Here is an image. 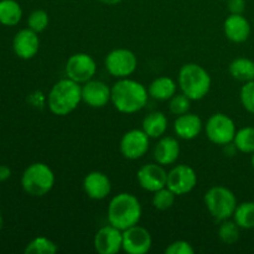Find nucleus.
Segmentation results:
<instances>
[{"instance_id": "nucleus-1", "label": "nucleus", "mask_w": 254, "mask_h": 254, "mask_svg": "<svg viewBox=\"0 0 254 254\" xmlns=\"http://www.w3.org/2000/svg\"><path fill=\"white\" fill-rule=\"evenodd\" d=\"M149 92L145 87L134 79L119 78L112 87V103L121 113L133 114L145 107Z\"/></svg>"}, {"instance_id": "nucleus-2", "label": "nucleus", "mask_w": 254, "mask_h": 254, "mask_svg": "<svg viewBox=\"0 0 254 254\" xmlns=\"http://www.w3.org/2000/svg\"><path fill=\"white\" fill-rule=\"evenodd\" d=\"M141 218V205L138 198L128 192L114 196L108 205V221L112 226L124 231L138 225Z\"/></svg>"}, {"instance_id": "nucleus-3", "label": "nucleus", "mask_w": 254, "mask_h": 254, "mask_svg": "<svg viewBox=\"0 0 254 254\" xmlns=\"http://www.w3.org/2000/svg\"><path fill=\"white\" fill-rule=\"evenodd\" d=\"M82 101V87L71 78H64L54 84L49 94V108L56 116H67Z\"/></svg>"}, {"instance_id": "nucleus-4", "label": "nucleus", "mask_w": 254, "mask_h": 254, "mask_svg": "<svg viewBox=\"0 0 254 254\" xmlns=\"http://www.w3.org/2000/svg\"><path fill=\"white\" fill-rule=\"evenodd\" d=\"M179 86L191 101H200L210 92L211 77L200 64H186L179 72Z\"/></svg>"}, {"instance_id": "nucleus-5", "label": "nucleus", "mask_w": 254, "mask_h": 254, "mask_svg": "<svg viewBox=\"0 0 254 254\" xmlns=\"http://www.w3.org/2000/svg\"><path fill=\"white\" fill-rule=\"evenodd\" d=\"M54 184V171L44 163L32 164L22 174V189L30 196H35V197L45 196L52 190Z\"/></svg>"}, {"instance_id": "nucleus-6", "label": "nucleus", "mask_w": 254, "mask_h": 254, "mask_svg": "<svg viewBox=\"0 0 254 254\" xmlns=\"http://www.w3.org/2000/svg\"><path fill=\"white\" fill-rule=\"evenodd\" d=\"M205 205L215 220L225 221L233 217L237 207V198L230 189L213 186L205 193Z\"/></svg>"}, {"instance_id": "nucleus-7", "label": "nucleus", "mask_w": 254, "mask_h": 254, "mask_svg": "<svg viewBox=\"0 0 254 254\" xmlns=\"http://www.w3.org/2000/svg\"><path fill=\"white\" fill-rule=\"evenodd\" d=\"M236 133L235 122L223 113L212 114L206 123V135L217 145H228L232 143Z\"/></svg>"}, {"instance_id": "nucleus-8", "label": "nucleus", "mask_w": 254, "mask_h": 254, "mask_svg": "<svg viewBox=\"0 0 254 254\" xmlns=\"http://www.w3.org/2000/svg\"><path fill=\"white\" fill-rule=\"evenodd\" d=\"M106 68L117 78H127L138 66V60L133 51L128 49H117L109 52L106 57Z\"/></svg>"}, {"instance_id": "nucleus-9", "label": "nucleus", "mask_w": 254, "mask_h": 254, "mask_svg": "<svg viewBox=\"0 0 254 254\" xmlns=\"http://www.w3.org/2000/svg\"><path fill=\"white\" fill-rule=\"evenodd\" d=\"M96 72V61L92 59L91 55L83 52L72 55L66 64L67 77L79 84L91 81Z\"/></svg>"}, {"instance_id": "nucleus-10", "label": "nucleus", "mask_w": 254, "mask_h": 254, "mask_svg": "<svg viewBox=\"0 0 254 254\" xmlns=\"http://www.w3.org/2000/svg\"><path fill=\"white\" fill-rule=\"evenodd\" d=\"M197 175L189 165H178L168 174V186L176 196L186 195L195 189Z\"/></svg>"}, {"instance_id": "nucleus-11", "label": "nucleus", "mask_w": 254, "mask_h": 254, "mask_svg": "<svg viewBox=\"0 0 254 254\" xmlns=\"http://www.w3.org/2000/svg\"><path fill=\"white\" fill-rule=\"evenodd\" d=\"M153 238L141 226H131L123 231V251L128 254H145L150 251Z\"/></svg>"}, {"instance_id": "nucleus-12", "label": "nucleus", "mask_w": 254, "mask_h": 254, "mask_svg": "<svg viewBox=\"0 0 254 254\" xmlns=\"http://www.w3.org/2000/svg\"><path fill=\"white\" fill-rule=\"evenodd\" d=\"M149 136L143 129L127 131L121 140V151L129 160H136L146 154L149 149Z\"/></svg>"}, {"instance_id": "nucleus-13", "label": "nucleus", "mask_w": 254, "mask_h": 254, "mask_svg": "<svg viewBox=\"0 0 254 254\" xmlns=\"http://www.w3.org/2000/svg\"><path fill=\"white\" fill-rule=\"evenodd\" d=\"M94 250L99 254H116L123 250V231L109 223L94 236Z\"/></svg>"}, {"instance_id": "nucleus-14", "label": "nucleus", "mask_w": 254, "mask_h": 254, "mask_svg": "<svg viewBox=\"0 0 254 254\" xmlns=\"http://www.w3.org/2000/svg\"><path fill=\"white\" fill-rule=\"evenodd\" d=\"M138 183L144 190L155 192L168 184V173L160 164H148L141 166L136 174Z\"/></svg>"}, {"instance_id": "nucleus-15", "label": "nucleus", "mask_w": 254, "mask_h": 254, "mask_svg": "<svg viewBox=\"0 0 254 254\" xmlns=\"http://www.w3.org/2000/svg\"><path fill=\"white\" fill-rule=\"evenodd\" d=\"M112 98V88L104 82L91 81L82 86V101L92 108H103Z\"/></svg>"}, {"instance_id": "nucleus-16", "label": "nucleus", "mask_w": 254, "mask_h": 254, "mask_svg": "<svg viewBox=\"0 0 254 254\" xmlns=\"http://www.w3.org/2000/svg\"><path fill=\"white\" fill-rule=\"evenodd\" d=\"M14 52L22 60H30L39 52L40 40L37 32L31 29L20 30L12 41Z\"/></svg>"}, {"instance_id": "nucleus-17", "label": "nucleus", "mask_w": 254, "mask_h": 254, "mask_svg": "<svg viewBox=\"0 0 254 254\" xmlns=\"http://www.w3.org/2000/svg\"><path fill=\"white\" fill-rule=\"evenodd\" d=\"M83 190L92 200H103L112 191L111 180L103 173L92 171L84 178Z\"/></svg>"}, {"instance_id": "nucleus-18", "label": "nucleus", "mask_w": 254, "mask_h": 254, "mask_svg": "<svg viewBox=\"0 0 254 254\" xmlns=\"http://www.w3.org/2000/svg\"><path fill=\"white\" fill-rule=\"evenodd\" d=\"M225 35L232 42L247 41L251 35V24L243 14H231L223 24Z\"/></svg>"}, {"instance_id": "nucleus-19", "label": "nucleus", "mask_w": 254, "mask_h": 254, "mask_svg": "<svg viewBox=\"0 0 254 254\" xmlns=\"http://www.w3.org/2000/svg\"><path fill=\"white\" fill-rule=\"evenodd\" d=\"M202 129V121L198 116L193 113H185L178 116L174 123V130L178 134L179 138L191 140L195 139Z\"/></svg>"}, {"instance_id": "nucleus-20", "label": "nucleus", "mask_w": 254, "mask_h": 254, "mask_svg": "<svg viewBox=\"0 0 254 254\" xmlns=\"http://www.w3.org/2000/svg\"><path fill=\"white\" fill-rule=\"evenodd\" d=\"M180 155V144L173 136H164L158 141L154 150V159L160 165H170Z\"/></svg>"}, {"instance_id": "nucleus-21", "label": "nucleus", "mask_w": 254, "mask_h": 254, "mask_svg": "<svg viewBox=\"0 0 254 254\" xmlns=\"http://www.w3.org/2000/svg\"><path fill=\"white\" fill-rule=\"evenodd\" d=\"M149 96L158 101H168L176 94V83L170 77H159L149 86Z\"/></svg>"}, {"instance_id": "nucleus-22", "label": "nucleus", "mask_w": 254, "mask_h": 254, "mask_svg": "<svg viewBox=\"0 0 254 254\" xmlns=\"http://www.w3.org/2000/svg\"><path fill=\"white\" fill-rule=\"evenodd\" d=\"M168 129V118L161 112H153L143 121V130L149 138H160Z\"/></svg>"}, {"instance_id": "nucleus-23", "label": "nucleus", "mask_w": 254, "mask_h": 254, "mask_svg": "<svg viewBox=\"0 0 254 254\" xmlns=\"http://www.w3.org/2000/svg\"><path fill=\"white\" fill-rule=\"evenodd\" d=\"M230 73L240 82H250L254 79V62L246 57H238L230 64Z\"/></svg>"}, {"instance_id": "nucleus-24", "label": "nucleus", "mask_w": 254, "mask_h": 254, "mask_svg": "<svg viewBox=\"0 0 254 254\" xmlns=\"http://www.w3.org/2000/svg\"><path fill=\"white\" fill-rule=\"evenodd\" d=\"M22 16V9L15 0L0 1V22L5 26H14L19 24Z\"/></svg>"}, {"instance_id": "nucleus-25", "label": "nucleus", "mask_w": 254, "mask_h": 254, "mask_svg": "<svg viewBox=\"0 0 254 254\" xmlns=\"http://www.w3.org/2000/svg\"><path fill=\"white\" fill-rule=\"evenodd\" d=\"M233 220L243 230H252L254 228V202L248 201L237 205Z\"/></svg>"}, {"instance_id": "nucleus-26", "label": "nucleus", "mask_w": 254, "mask_h": 254, "mask_svg": "<svg viewBox=\"0 0 254 254\" xmlns=\"http://www.w3.org/2000/svg\"><path fill=\"white\" fill-rule=\"evenodd\" d=\"M236 149L246 154L254 153V128L253 127H246L240 129L236 133L233 139Z\"/></svg>"}, {"instance_id": "nucleus-27", "label": "nucleus", "mask_w": 254, "mask_h": 254, "mask_svg": "<svg viewBox=\"0 0 254 254\" xmlns=\"http://www.w3.org/2000/svg\"><path fill=\"white\" fill-rule=\"evenodd\" d=\"M59 251L55 242L46 237H36L25 248L26 254H55Z\"/></svg>"}, {"instance_id": "nucleus-28", "label": "nucleus", "mask_w": 254, "mask_h": 254, "mask_svg": "<svg viewBox=\"0 0 254 254\" xmlns=\"http://www.w3.org/2000/svg\"><path fill=\"white\" fill-rule=\"evenodd\" d=\"M240 226L233 221L225 220L222 221L220 230H218V236L221 241L226 245H233L240 240Z\"/></svg>"}, {"instance_id": "nucleus-29", "label": "nucleus", "mask_w": 254, "mask_h": 254, "mask_svg": "<svg viewBox=\"0 0 254 254\" xmlns=\"http://www.w3.org/2000/svg\"><path fill=\"white\" fill-rule=\"evenodd\" d=\"M176 195L168 188L160 189V190L155 191L153 196V205L154 207L158 208L160 211L169 210V208L173 207L174 202H175Z\"/></svg>"}, {"instance_id": "nucleus-30", "label": "nucleus", "mask_w": 254, "mask_h": 254, "mask_svg": "<svg viewBox=\"0 0 254 254\" xmlns=\"http://www.w3.org/2000/svg\"><path fill=\"white\" fill-rule=\"evenodd\" d=\"M49 14L45 10H35L27 19V25H29V29L34 30L35 32L39 34L49 26Z\"/></svg>"}, {"instance_id": "nucleus-31", "label": "nucleus", "mask_w": 254, "mask_h": 254, "mask_svg": "<svg viewBox=\"0 0 254 254\" xmlns=\"http://www.w3.org/2000/svg\"><path fill=\"white\" fill-rule=\"evenodd\" d=\"M191 99L184 93L175 94L170 99V112L175 116H181V114L188 113L191 107Z\"/></svg>"}, {"instance_id": "nucleus-32", "label": "nucleus", "mask_w": 254, "mask_h": 254, "mask_svg": "<svg viewBox=\"0 0 254 254\" xmlns=\"http://www.w3.org/2000/svg\"><path fill=\"white\" fill-rule=\"evenodd\" d=\"M241 102L245 109L250 113L254 114V79L246 82L241 89Z\"/></svg>"}, {"instance_id": "nucleus-33", "label": "nucleus", "mask_w": 254, "mask_h": 254, "mask_svg": "<svg viewBox=\"0 0 254 254\" xmlns=\"http://www.w3.org/2000/svg\"><path fill=\"white\" fill-rule=\"evenodd\" d=\"M195 250L186 241H176L165 250L166 254H193Z\"/></svg>"}, {"instance_id": "nucleus-34", "label": "nucleus", "mask_w": 254, "mask_h": 254, "mask_svg": "<svg viewBox=\"0 0 254 254\" xmlns=\"http://www.w3.org/2000/svg\"><path fill=\"white\" fill-rule=\"evenodd\" d=\"M228 10L231 14H243L246 10L245 0H228Z\"/></svg>"}, {"instance_id": "nucleus-35", "label": "nucleus", "mask_w": 254, "mask_h": 254, "mask_svg": "<svg viewBox=\"0 0 254 254\" xmlns=\"http://www.w3.org/2000/svg\"><path fill=\"white\" fill-rule=\"evenodd\" d=\"M11 175V170H10L9 166L1 165L0 166V181H5L10 178Z\"/></svg>"}, {"instance_id": "nucleus-36", "label": "nucleus", "mask_w": 254, "mask_h": 254, "mask_svg": "<svg viewBox=\"0 0 254 254\" xmlns=\"http://www.w3.org/2000/svg\"><path fill=\"white\" fill-rule=\"evenodd\" d=\"M101 1L107 5H116V4H119V2H122L123 0H101Z\"/></svg>"}, {"instance_id": "nucleus-37", "label": "nucleus", "mask_w": 254, "mask_h": 254, "mask_svg": "<svg viewBox=\"0 0 254 254\" xmlns=\"http://www.w3.org/2000/svg\"><path fill=\"white\" fill-rule=\"evenodd\" d=\"M252 166L254 168V153H253V155H252Z\"/></svg>"}]
</instances>
